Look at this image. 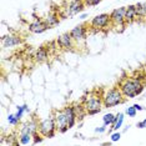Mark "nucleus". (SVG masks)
I'll return each mask as SVG.
<instances>
[{
  "label": "nucleus",
  "mask_w": 146,
  "mask_h": 146,
  "mask_svg": "<svg viewBox=\"0 0 146 146\" xmlns=\"http://www.w3.org/2000/svg\"><path fill=\"white\" fill-rule=\"evenodd\" d=\"M119 88L124 94L125 99H134L140 94H142V91L145 89V84L141 78L131 76V78L122 79L120 84H119Z\"/></svg>",
  "instance_id": "obj_1"
},
{
  "label": "nucleus",
  "mask_w": 146,
  "mask_h": 146,
  "mask_svg": "<svg viewBox=\"0 0 146 146\" xmlns=\"http://www.w3.org/2000/svg\"><path fill=\"white\" fill-rule=\"evenodd\" d=\"M125 101V96L121 92L120 88H111L102 95L104 108H115Z\"/></svg>",
  "instance_id": "obj_2"
},
{
  "label": "nucleus",
  "mask_w": 146,
  "mask_h": 146,
  "mask_svg": "<svg viewBox=\"0 0 146 146\" xmlns=\"http://www.w3.org/2000/svg\"><path fill=\"white\" fill-rule=\"evenodd\" d=\"M104 102H102V96L98 94H91L88 99H85L84 108L88 115H96L101 111Z\"/></svg>",
  "instance_id": "obj_3"
},
{
  "label": "nucleus",
  "mask_w": 146,
  "mask_h": 146,
  "mask_svg": "<svg viewBox=\"0 0 146 146\" xmlns=\"http://www.w3.org/2000/svg\"><path fill=\"white\" fill-rule=\"evenodd\" d=\"M38 131L40 132L44 137H48V139H52V137H54L55 132L58 131L54 115L49 116V117H46V119H44V120H41L40 122H39Z\"/></svg>",
  "instance_id": "obj_4"
},
{
  "label": "nucleus",
  "mask_w": 146,
  "mask_h": 146,
  "mask_svg": "<svg viewBox=\"0 0 146 146\" xmlns=\"http://www.w3.org/2000/svg\"><path fill=\"white\" fill-rule=\"evenodd\" d=\"M110 24H111L110 14H106V13H102V14L96 15L95 18H92L91 21H90V26L92 29H95V30L105 29V28H108Z\"/></svg>",
  "instance_id": "obj_5"
},
{
  "label": "nucleus",
  "mask_w": 146,
  "mask_h": 146,
  "mask_svg": "<svg viewBox=\"0 0 146 146\" xmlns=\"http://www.w3.org/2000/svg\"><path fill=\"white\" fill-rule=\"evenodd\" d=\"M54 117L56 122V129H58V131L60 134H65L66 131L70 130L68 126V119H66V114H65L64 109L62 110H56L54 112Z\"/></svg>",
  "instance_id": "obj_6"
},
{
  "label": "nucleus",
  "mask_w": 146,
  "mask_h": 146,
  "mask_svg": "<svg viewBox=\"0 0 146 146\" xmlns=\"http://www.w3.org/2000/svg\"><path fill=\"white\" fill-rule=\"evenodd\" d=\"M125 13H126V6L114 9V10L110 13L111 25H114V26H117V25H126Z\"/></svg>",
  "instance_id": "obj_7"
},
{
  "label": "nucleus",
  "mask_w": 146,
  "mask_h": 146,
  "mask_svg": "<svg viewBox=\"0 0 146 146\" xmlns=\"http://www.w3.org/2000/svg\"><path fill=\"white\" fill-rule=\"evenodd\" d=\"M56 44L62 50H72L75 45L74 39L71 38L70 33H64V34L59 35V38L56 39Z\"/></svg>",
  "instance_id": "obj_8"
},
{
  "label": "nucleus",
  "mask_w": 146,
  "mask_h": 146,
  "mask_svg": "<svg viewBox=\"0 0 146 146\" xmlns=\"http://www.w3.org/2000/svg\"><path fill=\"white\" fill-rule=\"evenodd\" d=\"M85 1L84 0H71L69 5L66 6V15L68 16H74L76 14H80L85 8Z\"/></svg>",
  "instance_id": "obj_9"
},
{
  "label": "nucleus",
  "mask_w": 146,
  "mask_h": 146,
  "mask_svg": "<svg viewBox=\"0 0 146 146\" xmlns=\"http://www.w3.org/2000/svg\"><path fill=\"white\" fill-rule=\"evenodd\" d=\"M70 34H71V38L74 39L75 42H81V41H84L86 39L88 28H86V25H84V24L76 25L75 28H72L70 30Z\"/></svg>",
  "instance_id": "obj_10"
},
{
  "label": "nucleus",
  "mask_w": 146,
  "mask_h": 146,
  "mask_svg": "<svg viewBox=\"0 0 146 146\" xmlns=\"http://www.w3.org/2000/svg\"><path fill=\"white\" fill-rule=\"evenodd\" d=\"M1 44L3 48L9 49V48H15L23 44V39L18 35H13V34H8L1 38Z\"/></svg>",
  "instance_id": "obj_11"
},
{
  "label": "nucleus",
  "mask_w": 146,
  "mask_h": 146,
  "mask_svg": "<svg viewBox=\"0 0 146 146\" xmlns=\"http://www.w3.org/2000/svg\"><path fill=\"white\" fill-rule=\"evenodd\" d=\"M29 31L34 33V34H42L44 31L48 30V25L45 24L44 19H35L34 21H31L28 26Z\"/></svg>",
  "instance_id": "obj_12"
},
{
  "label": "nucleus",
  "mask_w": 146,
  "mask_h": 146,
  "mask_svg": "<svg viewBox=\"0 0 146 146\" xmlns=\"http://www.w3.org/2000/svg\"><path fill=\"white\" fill-rule=\"evenodd\" d=\"M64 111L66 114V119H68V126L69 129H72L78 121V115H76V111H75V106L74 105H69L64 108Z\"/></svg>",
  "instance_id": "obj_13"
},
{
  "label": "nucleus",
  "mask_w": 146,
  "mask_h": 146,
  "mask_svg": "<svg viewBox=\"0 0 146 146\" xmlns=\"http://www.w3.org/2000/svg\"><path fill=\"white\" fill-rule=\"evenodd\" d=\"M49 59V50L45 46H40L34 54V60L36 62H44Z\"/></svg>",
  "instance_id": "obj_14"
},
{
  "label": "nucleus",
  "mask_w": 146,
  "mask_h": 146,
  "mask_svg": "<svg viewBox=\"0 0 146 146\" xmlns=\"http://www.w3.org/2000/svg\"><path fill=\"white\" fill-rule=\"evenodd\" d=\"M44 21L45 24L48 25V28H54V26H56L60 23V18H59V15L56 14V13H49L48 15L44 18Z\"/></svg>",
  "instance_id": "obj_15"
},
{
  "label": "nucleus",
  "mask_w": 146,
  "mask_h": 146,
  "mask_svg": "<svg viewBox=\"0 0 146 146\" xmlns=\"http://www.w3.org/2000/svg\"><path fill=\"white\" fill-rule=\"evenodd\" d=\"M136 18V13H135V5H129L126 6V13H125V20H126V24L129 23H132Z\"/></svg>",
  "instance_id": "obj_16"
},
{
  "label": "nucleus",
  "mask_w": 146,
  "mask_h": 146,
  "mask_svg": "<svg viewBox=\"0 0 146 146\" xmlns=\"http://www.w3.org/2000/svg\"><path fill=\"white\" fill-rule=\"evenodd\" d=\"M124 119H125V112H119L116 114V120H115V124L111 126V129L114 131H117L122 127V124H124Z\"/></svg>",
  "instance_id": "obj_17"
},
{
  "label": "nucleus",
  "mask_w": 146,
  "mask_h": 146,
  "mask_svg": "<svg viewBox=\"0 0 146 146\" xmlns=\"http://www.w3.org/2000/svg\"><path fill=\"white\" fill-rule=\"evenodd\" d=\"M115 120H116V115L111 114V112H108V114L102 116V122L106 126H112L115 124Z\"/></svg>",
  "instance_id": "obj_18"
},
{
  "label": "nucleus",
  "mask_w": 146,
  "mask_h": 146,
  "mask_svg": "<svg viewBox=\"0 0 146 146\" xmlns=\"http://www.w3.org/2000/svg\"><path fill=\"white\" fill-rule=\"evenodd\" d=\"M135 13L137 19H145V9H144V3H137L135 4Z\"/></svg>",
  "instance_id": "obj_19"
},
{
  "label": "nucleus",
  "mask_w": 146,
  "mask_h": 146,
  "mask_svg": "<svg viewBox=\"0 0 146 146\" xmlns=\"http://www.w3.org/2000/svg\"><path fill=\"white\" fill-rule=\"evenodd\" d=\"M30 142H33V135L31 134L19 135V144L20 145H29Z\"/></svg>",
  "instance_id": "obj_20"
},
{
  "label": "nucleus",
  "mask_w": 146,
  "mask_h": 146,
  "mask_svg": "<svg viewBox=\"0 0 146 146\" xmlns=\"http://www.w3.org/2000/svg\"><path fill=\"white\" fill-rule=\"evenodd\" d=\"M25 112H30V109L28 108V105H26V104L21 105V106H18V110H16L15 115H16V117H18L19 120H21Z\"/></svg>",
  "instance_id": "obj_21"
},
{
  "label": "nucleus",
  "mask_w": 146,
  "mask_h": 146,
  "mask_svg": "<svg viewBox=\"0 0 146 146\" xmlns=\"http://www.w3.org/2000/svg\"><path fill=\"white\" fill-rule=\"evenodd\" d=\"M6 120H8V124L11 125V126H16L19 124V121H20L18 117H16L15 114H9L8 117H6Z\"/></svg>",
  "instance_id": "obj_22"
},
{
  "label": "nucleus",
  "mask_w": 146,
  "mask_h": 146,
  "mask_svg": "<svg viewBox=\"0 0 146 146\" xmlns=\"http://www.w3.org/2000/svg\"><path fill=\"white\" fill-rule=\"evenodd\" d=\"M136 114H137V110L135 109V106H129V108H126L125 110V115H127L129 117H135Z\"/></svg>",
  "instance_id": "obj_23"
},
{
  "label": "nucleus",
  "mask_w": 146,
  "mask_h": 146,
  "mask_svg": "<svg viewBox=\"0 0 146 146\" xmlns=\"http://www.w3.org/2000/svg\"><path fill=\"white\" fill-rule=\"evenodd\" d=\"M42 140H44V136H42L40 132H35L34 135H33V144H39V142H41Z\"/></svg>",
  "instance_id": "obj_24"
},
{
  "label": "nucleus",
  "mask_w": 146,
  "mask_h": 146,
  "mask_svg": "<svg viewBox=\"0 0 146 146\" xmlns=\"http://www.w3.org/2000/svg\"><path fill=\"white\" fill-rule=\"evenodd\" d=\"M121 139V132L120 131H115V132H112L111 134V136H110V140H111V142H117L119 140Z\"/></svg>",
  "instance_id": "obj_25"
},
{
  "label": "nucleus",
  "mask_w": 146,
  "mask_h": 146,
  "mask_svg": "<svg viewBox=\"0 0 146 146\" xmlns=\"http://www.w3.org/2000/svg\"><path fill=\"white\" fill-rule=\"evenodd\" d=\"M84 1H85V5L88 6H96L100 4L101 0H84Z\"/></svg>",
  "instance_id": "obj_26"
},
{
  "label": "nucleus",
  "mask_w": 146,
  "mask_h": 146,
  "mask_svg": "<svg viewBox=\"0 0 146 146\" xmlns=\"http://www.w3.org/2000/svg\"><path fill=\"white\" fill-rule=\"evenodd\" d=\"M106 127H108L106 125H102V126H99V127H95V132H98V134H104V132L106 131Z\"/></svg>",
  "instance_id": "obj_27"
},
{
  "label": "nucleus",
  "mask_w": 146,
  "mask_h": 146,
  "mask_svg": "<svg viewBox=\"0 0 146 146\" xmlns=\"http://www.w3.org/2000/svg\"><path fill=\"white\" fill-rule=\"evenodd\" d=\"M136 126H137L139 129H146V119H144L142 121H139L137 124H136Z\"/></svg>",
  "instance_id": "obj_28"
},
{
  "label": "nucleus",
  "mask_w": 146,
  "mask_h": 146,
  "mask_svg": "<svg viewBox=\"0 0 146 146\" xmlns=\"http://www.w3.org/2000/svg\"><path fill=\"white\" fill-rule=\"evenodd\" d=\"M134 106H135V109L137 111H142V110H144V106H141V105H139V104H134Z\"/></svg>",
  "instance_id": "obj_29"
},
{
  "label": "nucleus",
  "mask_w": 146,
  "mask_h": 146,
  "mask_svg": "<svg viewBox=\"0 0 146 146\" xmlns=\"http://www.w3.org/2000/svg\"><path fill=\"white\" fill-rule=\"evenodd\" d=\"M86 18H88V14H86V13H82V14L79 15V19H81V20H85Z\"/></svg>",
  "instance_id": "obj_30"
},
{
  "label": "nucleus",
  "mask_w": 146,
  "mask_h": 146,
  "mask_svg": "<svg viewBox=\"0 0 146 146\" xmlns=\"http://www.w3.org/2000/svg\"><path fill=\"white\" fill-rule=\"evenodd\" d=\"M142 72H144V75H145V79H146V65L144 66V69H142Z\"/></svg>",
  "instance_id": "obj_31"
},
{
  "label": "nucleus",
  "mask_w": 146,
  "mask_h": 146,
  "mask_svg": "<svg viewBox=\"0 0 146 146\" xmlns=\"http://www.w3.org/2000/svg\"><path fill=\"white\" fill-rule=\"evenodd\" d=\"M144 9H145V19H146V1L144 3Z\"/></svg>",
  "instance_id": "obj_32"
}]
</instances>
